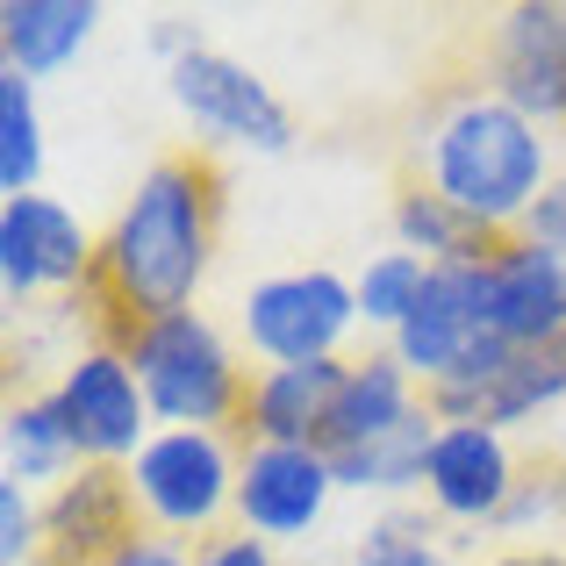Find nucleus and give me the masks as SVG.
Returning a JSON list of instances; mask_svg holds the SVG:
<instances>
[{
  "mask_svg": "<svg viewBox=\"0 0 566 566\" xmlns=\"http://www.w3.org/2000/svg\"><path fill=\"white\" fill-rule=\"evenodd\" d=\"M216 230H222V172L208 151H166L144 166L137 193L123 201V216L101 237V265H94V316L108 331V345L137 323L180 316L193 308L216 259Z\"/></svg>",
  "mask_w": 566,
  "mask_h": 566,
  "instance_id": "obj_1",
  "label": "nucleus"
},
{
  "mask_svg": "<svg viewBox=\"0 0 566 566\" xmlns=\"http://www.w3.org/2000/svg\"><path fill=\"white\" fill-rule=\"evenodd\" d=\"M423 187H438L467 222H481L488 237H516V222L538 208V193L559 180L553 172V137L531 123L524 108H510L502 94H452L423 123Z\"/></svg>",
  "mask_w": 566,
  "mask_h": 566,
  "instance_id": "obj_2",
  "label": "nucleus"
},
{
  "mask_svg": "<svg viewBox=\"0 0 566 566\" xmlns=\"http://www.w3.org/2000/svg\"><path fill=\"white\" fill-rule=\"evenodd\" d=\"M115 345H123L129 366H137L158 430H237L244 423L251 374L230 352V337H222L201 308L137 323V331H123Z\"/></svg>",
  "mask_w": 566,
  "mask_h": 566,
  "instance_id": "obj_3",
  "label": "nucleus"
},
{
  "mask_svg": "<svg viewBox=\"0 0 566 566\" xmlns=\"http://www.w3.org/2000/svg\"><path fill=\"white\" fill-rule=\"evenodd\" d=\"M237 459L222 430H158L129 459V495L144 510V531L158 538H216L222 516H237Z\"/></svg>",
  "mask_w": 566,
  "mask_h": 566,
  "instance_id": "obj_4",
  "label": "nucleus"
},
{
  "mask_svg": "<svg viewBox=\"0 0 566 566\" xmlns=\"http://www.w3.org/2000/svg\"><path fill=\"white\" fill-rule=\"evenodd\" d=\"M251 359L259 366H308V359H345V337L359 331V294L345 273L308 265V273H273L244 294L237 308Z\"/></svg>",
  "mask_w": 566,
  "mask_h": 566,
  "instance_id": "obj_5",
  "label": "nucleus"
},
{
  "mask_svg": "<svg viewBox=\"0 0 566 566\" xmlns=\"http://www.w3.org/2000/svg\"><path fill=\"white\" fill-rule=\"evenodd\" d=\"M51 401H57V423H65L80 467H129V459L158 438V416H151V401H144L137 366H129V352L108 345V337L86 345L80 359L57 374Z\"/></svg>",
  "mask_w": 566,
  "mask_h": 566,
  "instance_id": "obj_6",
  "label": "nucleus"
},
{
  "mask_svg": "<svg viewBox=\"0 0 566 566\" xmlns=\"http://www.w3.org/2000/svg\"><path fill=\"white\" fill-rule=\"evenodd\" d=\"M166 94L193 115V129L222 144H244L259 158L294 151V115L244 57L216 51V43H187L180 57H166Z\"/></svg>",
  "mask_w": 566,
  "mask_h": 566,
  "instance_id": "obj_7",
  "label": "nucleus"
},
{
  "mask_svg": "<svg viewBox=\"0 0 566 566\" xmlns=\"http://www.w3.org/2000/svg\"><path fill=\"white\" fill-rule=\"evenodd\" d=\"M337 467L316 444H244L237 459V531L265 545H302L331 516Z\"/></svg>",
  "mask_w": 566,
  "mask_h": 566,
  "instance_id": "obj_8",
  "label": "nucleus"
},
{
  "mask_svg": "<svg viewBox=\"0 0 566 566\" xmlns=\"http://www.w3.org/2000/svg\"><path fill=\"white\" fill-rule=\"evenodd\" d=\"M488 94L538 129L566 123V0H516L488 29Z\"/></svg>",
  "mask_w": 566,
  "mask_h": 566,
  "instance_id": "obj_9",
  "label": "nucleus"
},
{
  "mask_svg": "<svg viewBox=\"0 0 566 566\" xmlns=\"http://www.w3.org/2000/svg\"><path fill=\"white\" fill-rule=\"evenodd\" d=\"M94 265H101V237H86V222L65 201H51V193L0 201V287H8V302L94 287Z\"/></svg>",
  "mask_w": 566,
  "mask_h": 566,
  "instance_id": "obj_10",
  "label": "nucleus"
},
{
  "mask_svg": "<svg viewBox=\"0 0 566 566\" xmlns=\"http://www.w3.org/2000/svg\"><path fill=\"white\" fill-rule=\"evenodd\" d=\"M129 538H144V510L123 467H80L43 495V553L36 566H108Z\"/></svg>",
  "mask_w": 566,
  "mask_h": 566,
  "instance_id": "obj_11",
  "label": "nucleus"
},
{
  "mask_svg": "<svg viewBox=\"0 0 566 566\" xmlns=\"http://www.w3.org/2000/svg\"><path fill=\"white\" fill-rule=\"evenodd\" d=\"M516 481H524V459H516L510 430L495 423H438L423 467V495L444 524H502Z\"/></svg>",
  "mask_w": 566,
  "mask_h": 566,
  "instance_id": "obj_12",
  "label": "nucleus"
},
{
  "mask_svg": "<svg viewBox=\"0 0 566 566\" xmlns=\"http://www.w3.org/2000/svg\"><path fill=\"white\" fill-rule=\"evenodd\" d=\"M481 316L502 345L566 337V259L531 237H495L481 259Z\"/></svg>",
  "mask_w": 566,
  "mask_h": 566,
  "instance_id": "obj_13",
  "label": "nucleus"
},
{
  "mask_svg": "<svg viewBox=\"0 0 566 566\" xmlns=\"http://www.w3.org/2000/svg\"><path fill=\"white\" fill-rule=\"evenodd\" d=\"M488 337L495 331H488V316H481V259H473V265H430L423 302H416L409 323L387 337V352H395L401 374L430 395V387L452 374L473 345H488Z\"/></svg>",
  "mask_w": 566,
  "mask_h": 566,
  "instance_id": "obj_14",
  "label": "nucleus"
},
{
  "mask_svg": "<svg viewBox=\"0 0 566 566\" xmlns=\"http://www.w3.org/2000/svg\"><path fill=\"white\" fill-rule=\"evenodd\" d=\"M352 359H308V366H259L244 395V423L237 438L244 444H316L331 438V409L337 387H345Z\"/></svg>",
  "mask_w": 566,
  "mask_h": 566,
  "instance_id": "obj_15",
  "label": "nucleus"
},
{
  "mask_svg": "<svg viewBox=\"0 0 566 566\" xmlns=\"http://www.w3.org/2000/svg\"><path fill=\"white\" fill-rule=\"evenodd\" d=\"M101 8L94 0H8L0 8V72H22L29 86L65 72L86 51Z\"/></svg>",
  "mask_w": 566,
  "mask_h": 566,
  "instance_id": "obj_16",
  "label": "nucleus"
},
{
  "mask_svg": "<svg viewBox=\"0 0 566 566\" xmlns=\"http://www.w3.org/2000/svg\"><path fill=\"white\" fill-rule=\"evenodd\" d=\"M416 409H423V387L401 374L395 352H366V359L345 366V387H337V409H331V438H323V452L374 444V438H387V430H401Z\"/></svg>",
  "mask_w": 566,
  "mask_h": 566,
  "instance_id": "obj_17",
  "label": "nucleus"
},
{
  "mask_svg": "<svg viewBox=\"0 0 566 566\" xmlns=\"http://www.w3.org/2000/svg\"><path fill=\"white\" fill-rule=\"evenodd\" d=\"M72 473H80V452L57 423V401L51 395L8 401V416H0V481H22L36 495V488H65Z\"/></svg>",
  "mask_w": 566,
  "mask_h": 566,
  "instance_id": "obj_18",
  "label": "nucleus"
},
{
  "mask_svg": "<svg viewBox=\"0 0 566 566\" xmlns=\"http://www.w3.org/2000/svg\"><path fill=\"white\" fill-rule=\"evenodd\" d=\"M438 423H444V416L423 401L401 430H387V438H374V444H352V452H331L337 488H352V495H409V488H423Z\"/></svg>",
  "mask_w": 566,
  "mask_h": 566,
  "instance_id": "obj_19",
  "label": "nucleus"
},
{
  "mask_svg": "<svg viewBox=\"0 0 566 566\" xmlns=\"http://www.w3.org/2000/svg\"><path fill=\"white\" fill-rule=\"evenodd\" d=\"M566 409V337L553 345H510L495 387L481 395V416L473 423H495V430H516V423H538V416H559Z\"/></svg>",
  "mask_w": 566,
  "mask_h": 566,
  "instance_id": "obj_20",
  "label": "nucleus"
},
{
  "mask_svg": "<svg viewBox=\"0 0 566 566\" xmlns=\"http://www.w3.org/2000/svg\"><path fill=\"white\" fill-rule=\"evenodd\" d=\"M488 244H495V237L459 216L438 187L409 180L395 193V251H416L423 265H473V259H488Z\"/></svg>",
  "mask_w": 566,
  "mask_h": 566,
  "instance_id": "obj_21",
  "label": "nucleus"
},
{
  "mask_svg": "<svg viewBox=\"0 0 566 566\" xmlns=\"http://www.w3.org/2000/svg\"><path fill=\"white\" fill-rule=\"evenodd\" d=\"M43 180V108L22 72H0V193L22 201Z\"/></svg>",
  "mask_w": 566,
  "mask_h": 566,
  "instance_id": "obj_22",
  "label": "nucleus"
},
{
  "mask_svg": "<svg viewBox=\"0 0 566 566\" xmlns=\"http://www.w3.org/2000/svg\"><path fill=\"white\" fill-rule=\"evenodd\" d=\"M423 287H430V265L416 259V251H374V259L359 265V280H352V294H359V323L395 337L401 323H409V308L423 302Z\"/></svg>",
  "mask_w": 566,
  "mask_h": 566,
  "instance_id": "obj_23",
  "label": "nucleus"
},
{
  "mask_svg": "<svg viewBox=\"0 0 566 566\" xmlns=\"http://www.w3.org/2000/svg\"><path fill=\"white\" fill-rule=\"evenodd\" d=\"M553 516H566V459H531L524 467V481H516V495H510V510H502V524L495 531H531V524H553Z\"/></svg>",
  "mask_w": 566,
  "mask_h": 566,
  "instance_id": "obj_24",
  "label": "nucleus"
},
{
  "mask_svg": "<svg viewBox=\"0 0 566 566\" xmlns=\"http://www.w3.org/2000/svg\"><path fill=\"white\" fill-rule=\"evenodd\" d=\"M43 553V502L22 481H0V566H36Z\"/></svg>",
  "mask_w": 566,
  "mask_h": 566,
  "instance_id": "obj_25",
  "label": "nucleus"
},
{
  "mask_svg": "<svg viewBox=\"0 0 566 566\" xmlns=\"http://www.w3.org/2000/svg\"><path fill=\"white\" fill-rule=\"evenodd\" d=\"M352 566H438V553H430V531L416 516H387V524H374L359 538Z\"/></svg>",
  "mask_w": 566,
  "mask_h": 566,
  "instance_id": "obj_26",
  "label": "nucleus"
},
{
  "mask_svg": "<svg viewBox=\"0 0 566 566\" xmlns=\"http://www.w3.org/2000/svg\"><path fill=\"white\" fill-rule=\"evenodd\" d=\"M193 566H280V545L251 538V531H216L193 545Z\"/></svg>",
  "mask_w": 566,
  "mask_h": 566,
  "instance_id": "obj_27",
  "label": "nucleus"
},
{
  "mask_svg": "<svg viewBox=\"0 0 566 566\" xmlns=\"http://www.w3.org/2000/svg\"><path fill=\"white\" fill-rule=\"evenodd\" d=\"M516 237H531V244H545V251H559V259H566V172L538 193V208L516 222Z\"/></svg>",
  "mask_w": 566,
  "mask_h": 566,
  "instance_id": "obj_28",
  "label": "nucleus"
},
{
  "mask_svg": "<svg viewBox=\"0 0 566 566\" xmlns=\"http://www.w3.org/2000/svg\"><path fill=\"white\" fill-rule=\"evenodd\" d=\"M108 566H193V553H187L180 538H158V531H144V538H129Z\"/></svg>",
  "mask_w": 566,
  "mask_h": 566,
  "instance_id": "obj_29",
  "label": "nucleus"
},
{
  "mask_svg": "<svg viewBox=\"0 0 566 566\" xmlns=\"http://www.w3.org/2000/svg\"><path fill=\"white\" fill-rule=\"evenodd\" d=\"M495 566H566V553H553V545H516V553H502Z\"/></svg>",
  "mask_w": 566,
  "mask_h": 566,
  "instance_id": "obj_30",
  "label": "nucleus"
},
{
  "mask_svg": "<svg viewBox=\"0 0 566 566\" xmlns=\"http://www.w3.org/2000/svg\"><path fill=\"white\" fill-rule=\"evenodd\" d=\"M559 459H566V430H559Z\"/></svg>",
  "mask_w": 566,
  "mask_h": 566,
  "instance_id": "obj_31",
  "label": "nucleus"
},
{
  "mask_svg": "<svg viewBox=\"0 0 566 566\" xmlns=\"http://www.w3.org/2000/svg\"><path fill=\"white\" fill-rule=\"evenodd\" d=\"M438 566H459V559H438Z\"/></svg>",
  "mask_w": 566,
  "mask_h": 566,
  "instance_id": "obj_32",
  "label": "nucleus"
}]
</instances>
